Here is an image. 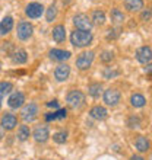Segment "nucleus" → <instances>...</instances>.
I'll list each match as a JSON object with an SVG mask.
<instances>
[{"label": "nucleus", "mask_w": 152, "mask_h": 160, "mask_svg": "<svg viewBox=\"0 0 152 160\" xmlns=\"http://www.w3.org/2000/svg\"><path fill=\"white\" fill-rule=\"evenodd\" d=\"M0 109H2V98H0Z\"/></svg>", "instance_id": "37"}, {"label": "nucleus", "mask_w": 152, "mask_h": 160, "mask_svg": "<svg viewBox=\"0 0 152 160\" xmlns=\"http://www.w3.org/2000/svg\"><path fill=\"white\" fill-rule=\"evenodd\" d=\"M13 90V84L9 83V82H2L0 83V98L6 96Z\"/></svg>", "instance_id": "26"}, {"label": "nucleus", "mask_w": 152, "mask_h": 160, "mask_svg": "<svg viewBox=\"0 0 152 160\" xmlns=\"http://www.w3.org/2000/svg\"><path fill=\"white\" fill-rule=\"evenodd\" d=\"M68 103L69 106H72V108H79L85 101V95L84 92H80V90H72V92L68 93Z\"/></svg>", "instance_id": "4"}, {"label": "nucleus", "mask_w": 152, "mask_h": 160, "mask_svg": "<svg viewBox=\"0 0 152 160\" xmlns=\"http://www.w3.org/2000/svg\"><path fill=\"white\" fill-rule=\"evenodd\" d=\"M16 125H18V118L15 117V115H12V114L3 115V118H2V124H0V127H2L3 130L10 131V130H13Z\"/></svg>", "instance_id": "11"}, {"label": "nucleus", "mask_w": 152, "mask_h": 160, "mask_svg": "<svg viewBox=\"0 0 152 160\" xmlns=\"http://www.w3.org/2000/svg\"><path fill=\"white\" fill-rule=\"evenodd\" d=\"M69 74H70V67H69L68 64H59V66L56 67L54 76L59 82H64V80L69 77Z\"/></svg>", "instance_id": "13"}, {"label": "nucleus", "mask_w": 152, "mask_h": 160, "mask_svg": "<svg viewBox=\"0 0 152 160\" xmlns=\"http://www.w3.org/2000/svg\"><path fill=\"white\" fill-rule=\"evenodd\" d=\"M50 58L54 60V61H66V60L70 58V52L69 51H64V50H54L50 51Z\"/></svg>", "instance_id": "14"}, {"label": "nucleus", "mask_w": 152, "mask_h": 160, "mask_svg": "<svg viewBox=\"0 0 152 160\" xmlns=\"http://www.w3.org/2000/svg\"><path fill=\"white\" fill-rule=\"evenodd\" d=\"M124 8L129 12H139L144 9V0H124Z\"/></svg>", "instance_id": "16"}, {"label": "nucleus", "mask_w": 152, "mask_h": 160, "mask_svg": "<svg viewBox=\"0 0 152 160\" xmlns=\"http://www.w3.org/2000/svg\"><path fill=\"white\" fill-rule=\"evenodd\" d=\"M28 137H30V128L26 125H21L19 130H18V140L19 141H25Z\"/></svg>", "instance_id": "27"}, {"label": "nucleus", "mask_w": 152, "mask_h": 160, "mask_svg": "<svg viewBox=\"0 0 152 160\" xmlns=\"http://www.w3.org/2000/svg\"><path fill=\"white\" fill-rule=\"evenodd\" d=\"M68 115V111L66 109H59L57 112H53V114H48L46 117L47 121H54V119H62V118H66Z\"/></svg>", "instance_id": "24"}, {"label": "nucleus", "mask_w": 152, "mask_h": 160, "mask_svg": "<svg viewBox=\"0 0 152 160\" xmlns=\"http://www.w3.org/2000/svg\"><path fill=\"white\" fill-rule=\"evenodd\" d=\"M132 160H145L144 157H140V156H133L132 157Z\"/></svg>", "instance_id": "36"}, {"label": "nucleus", "mask_w": 152, "mask_h": 160, "mask_svg": "<svg viewBox=\"0 0 152 160\" xmlns=\"http://www.w3.org/2000/svg\"><path fill=\"white\" fill-rule=\"evenodd\" d=\"M149 19H151V10H149V9H146V10L142 13V21L146 22V21H149Z\"/></svg>", "instance_id": "32"}, {"label": "nucleus", "mask_w": 152, "mask_h": 160, "mask_svg": "<svg viewBox=\"0 0 152 160\" xmlns=\"http://www.w3.org/2000/svg\"><path fill=\"white\" fill-rule=\"evenodd\" d=\"M117 74V72H110V70H107L106 73H104V76L106 77H110V76H116Z\"/></svg>", "instance_id": "34"}, {"label": "nucleus", "mask_w": 152, "mask_h": 160, "mask_svg": "<svg viewBox=\"0 0 152 160\" xmlns=\"http://www.w3.org/2000/svg\"><path fill=\"white\" fill-rule=\"evenodd\" d=\"M70 41L75 47H86L92 42V34L86 31H75L70 35Z\"/></svg>", "instance_id": "1"}, {"label": "nucleus", "mask_w": 152, "mask_h": 160, "mask_svg": "<svg viewBox=\"0 0 152 160\" xmlns=\"http://www.w3.org/2000/svg\"><path fill=\"white\" fill-rule=\"evenodd\" d=\"M50 137V132H48V127L46 125H41V127H37L34 131V138L37 140L38 143H46L47 140Z\"/></svg>", "instance_id": "12"}, {"label": "nucleus", "mask_w": 152, "mask_h": 160, "mask_svg": "<svg viewBox=\"0 0 152 160\" xmlns=\"http://www.w3.org/2000/svg\"><path fill=\"white\" fill-rule=\"evenodd\" d=\"M12 60H13V63H15V64H24V63H26V60H28L26 51L25 50H18L16 52H13Z\"/></svg>", "instance_id": "19"}, {"label": "nucleus", "mask_w": 152, "mask_h": 160, "mask_svg": "<svg viewBox=\"0 0 152 160\" xmlns=\"http://www.w3.org/2000/svg\"><path fill=\"white\" fill-rule=\"evenodd\" d=\"M139 124H140V119L138 118V117H130V118H129V121H127V125L132 127V128L139 127Z\"/></svg>", "instance_id": "31"}, {"label": "nucleus", "mask_w": 152, "mask_h": 160, "mask_svg": "<svg viewBox=\"0 0 152 160\" xmlns=\"http://www.w3.org/2000/svg\"><path fill=\"white\" fill-rule=\"evenodd\" d=\"M130 103L135 106V108H142V106H145V103H146V99H145L144 95L135 93V95H132V98H130Z\"/></svg>", "instance_id": "20"}, {"label": "nucleus", "mask_w": 152, "mask_h": 160, "mask_svg": "<svg viewBox=\"0 0 152 160\" xmlns=\"http://www.w3.org/2000/svg\"><path fill=\"white\" fill-rule=\"evenodd\" d=\"M53 39L56 42H63L66 39V29L63 25H57L53 29Z\"/></svg>", "instance_id": "18"}, {"label": "nucleus", "mask_w": 152, "mask_h": 160, "mask_svg": "<svg viewBox=\"0 0 152 160\" xmlns=\"http://www.w3.org/2000/svg\"><path fill=\"white\" fill-rule=\"evenodd\" d=\"M13 28V18L12 16H6L3 21L0 22V34H9Z\"/></svg>", "instance_id": "17"}, {"label": "nucleus", "mask_w": 152, "mask_h": 160, "mask_svg": "<svg viewBox=\"0 0 152 160\" xmlns=\"http://www.w3.org/2000/svg\"><path fill=\"white\" fill-rule=\"evenodd\" d=\"M94 52L92 51H85V52H82V54L78 57V60H76V66H78V68L79 70H86V68L91 67V64H92L94 61Z\"/></svg>", "instance_id": "2"}, {"label": "nucleus", "mask_w": 152, "mask_h": 160, "mask_svg": "<svg viewBox=\"0 0 152 160\" xmlns=\"http://www.w3.org/2000/svg\"><path fill=\"white\" fill-rule=\"evenodd\" d=\"M113 58H114V54L111 51H104L101 54V61H104V63H110Z\"/></svg>", "instance_id": "30"}, {"label": "nucleus", "mask_w": 152, "mask_h": 160, "mask_svg": "<svg viewBox=\"0 0 152 160\" xmlns=\"http://www.w3.org/2000/svg\"><path fill=\"white\" fill-rule=\"evenodd\" d=\"M73 23H75V26L79 31H86V32H89L91 28H92V22H91V19H89L86 15H84V13L76 15V16L73 18Z\"/></svg>", "instance_id": "3"}, {"label": "nucleus", "mask_w": 152, "mask_h": 160, "mask_svg": "<svg viewBox=\"0 0 152 160\" xmlns=\"http://www.w3.org/2000/svg\"><path fill=\"white\" fill-rule=\"evenodd\" d=\"M91 22L98 26L104 25V22H106V13L102 12V10H95V12L92 13V21Z\"/></svg>", "instance_id": "22"}, {"label": "nucleus", "mask_w": 152, "mask_h": 160, "mask_svg": "<svg viewBox=\"0 0 152 160\" xmlns=\"http://www.w3.org/2000/svg\"><path fill=\"white\" fill-rule=\"evenodd\" d=\"M111 21L114 23H123L124 22V13L120 9H113L111 10Z\"/></svg>", "instance_id": "23"}, {"label": "nucleus", "mask_w": 152, "mask_h": 160, "mask_svg": "<svg viewBox=\"0 0 152 160\" xmlns=\"http://www.w3.org/2000/svg\"><path fill=\"white\" fill-rule=\"evenodd\" d=\"M3 137H4V130L2 128V127H0V140L3 138Z\"/></svg>", "instance_id": "35"}, {"label": "nucleus", "mask_w": 152, "mask_h": 160, "mask_svg": "<svg viewBox=\"0 0 152 160\" xmlns=\"http://www.w3.org/2000/svg\"><path fill=\"white\" fill-rule=\"evenodd\" d=\"M56 16H57V9H56L54 4H51L50 8L47 9V13H46V18H47V21L51 22V21H54Z\"/></svg>", "instance_id": "29"}, {"label": "nucleus", "mask_w": 152, "mask_h": 160, "mask_svg": "<svg viewBox=\"0 0 152 160\" xmlns=\"http://www.w3.org/2000/svg\"><path fill=\"white\" fill-rule=\"evenodd\" d=\"M101 90H102V86L100 83H92V84H89V88H88V93L92 98L100 96V95H101Z\"/></svg>", "instance_id": "25"}, {"label": "nucleus", "mask_w": 152, "mask_h": 160, "mask_svg": "<svg viewBox=\"0 0 152 160\" xmlns=\"http://www.w3.org/2000/svg\"><path fill=\"white\" fill-rule=\"evenodd\" d=\"M47 106H50V108H59V102L57 101H51L47 103Z\"/></svg>", "instance_id": "33"}, {"label": "nucleus", "mask_w": 152, "mask_h": 160, "mask_svg": "<svg viewBox=\"0 0 152 160\" xmlns=\"http://www.w3.org/2000/svg\"><path fill=\"white\" fill-rule=\"evenodd\" d=\"M32 32H34V28L31 23L28 22H21L16 28V34H18V38L22 39V41H25V39L31 38L32 37Z\"/></svg>", "instance_id": "5"}, {"label": "nucleus", "mask_w": 152, "mask_h": 160, "mask_svg": "<svg viewBox=\"0 0 152 160\" xmlns=\"http://www.w3.org/2000/svg\"><path fill=\"white\" fill-rule=\"evenodd\" d=\"M89 115L92 117L94 119H98V121H101V119H106L108 112L104 106H94L92 109L89 111Z\"/></svg>", "instance_id": "15"}, {"label": "nucleus", "mask_w": 152, "mask_h": 160, "mask_svg": "<svg viewBox=\"0 0 152 160\" xmlns=\"http://www.w3.org/2000/svg\"><path fill=\"white\" fill-rule=\"evenodd\" d=\"M24 102H25V95L22 92H15L9 98L8 105L10 106V108H13V109H18V108H21V106L24 105Z\"/></svg>", "instance_id": "10"}, {"label": "nucleus", "mask_w": 152, "mask_h": 160, "mask_svg": "<svg viewBox=\"0 0 152 160\" xmlns=\"http://www.w3.org/2000/svg\"><path fill=\"white\" fill-rule=\"evenodd\" d=\"M37 114H38V106L35 105V103H28V105L22 109V118L25 119L26 122L34 121Z\"/></svg>", "instance_id": "9"}, {"label": "nucleus", "mask_w": 152, "mask_h": 160, "mask_svg": "<svg viewBox=\"0 0 152 160\" xmlns=\"http://www.w3.org/2000/svg\"><path fill=\"white\" fill-rule=\"evenodd\" d=\"M120 98H122V95L117 89H107L104 92V102L108 106H116L120 102Z\"/></svg>", "instance_id": "6"}, {"label": "nucleus", "mask_w": 152, "mask_h": 160, "mask_svg": "<svg viewBox=\"0 0 152 160\" xmlns=\"http://www.w3.org/2000/svg\"><path fill=\"white\" fill-rule=\"evenodd\" d=\"M136 58L142 64H149L152 58V51L151 47H140L139 50L136 51Z\"/></svg>", "instance_id": "8"}, {"label": "nucleus", "mask_w": 152, "mask_h": 160, "mask_svg": "<svg viewBox=\"0 0 152 160\" xmlns=\"http://www.w3.org/2000/svg\"><path fill=\"white\" fill-rule=\"evenodd\" d=\"M42 12H44V6H42L41 3H30L25 9L26 16L31 18V19H37V18H40L42 15Z\"/></svg>", "instance_id": "7"}, {"label": "nucleus", "mask_w": 152, "mask_h": 160, "mask_svg": "<svg viewBox=\"0 0 152 160\" xmlns=\"http://www.w3.org/2000/svg\"><path fill=\"white\" fill-rule=\"evenodd\" d=\"M135 146H136V148H138L139 152H148L149 150V141L145 138L144 135H139V137L136 138Z\"/></svg>", "instance_id": "21"}, {"label": "nucleus", "mask_w": 152, "mask_h": 160, "mask_svg": "<svg viewBox=\"0 0 152 160\" xmlns=\"http://www.w3.org/2000/svg\"><path fill=\"white\" fill-rule=\"evenodd\" d=\"M53 140L59 144L66 143V140H68V132H66V131H59V132H56V134L53 135Z\"/></svg>", "instance_id": "28"}]
</instances>
